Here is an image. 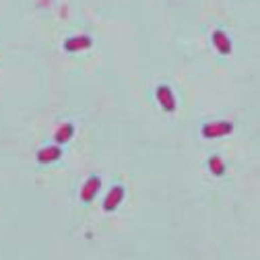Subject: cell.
<instances>
[{"label": "cell", "instance_id": "obj_1", "mask_svg": "<svg viewBox=\"0 0 260 260\" xmlns=\"http://www.w3.org/2000/svg\"><path fill=\"white\" fill-rule=\"evenodd\" d=\"M232 130H234V124L232 122H211V124L203 126V137L217 139V137L232 135Z\"/></svg>", "mask_w": 260, "mask_h": 260}, {"label": "cell", "instance_id": "obj_7", "mask_svg": "<svg viewBox=\"0 0 260 260\" xmlns=\"http://www.w3.org/2000/svg\"><path fill=\"white\" fill-rule=\"evenodd\" d=\"M73 133H75L73 126H71V124H64V126L58 130V133H56V141H58V143H67V141L73 137Z\"/></svg>", "mask_w": 260, "mask_h": 260}, {"label": "cell", "instance_id": "obj_9", "mask_svg": "<svg viewBox=\"0 0 260 260\" xmlns=\"http://www.w3.org/2000/svg\"><path fill=\"white\" fill-rule=\"evenodd\" d=\"M87 46H91V40H87V38H77V40H71V42H67V50H81V48H87Z\"/></svg>", "mask_w": 260, "mask_h": 260}, {"label": "cell", "instance_id": "obj_6", "mask_svg": "<svg viewBox=\"0 0 260 260\" xmlns=\"http://www.w3.org/2000/svg\"><path fill=\"white\" fill-rule=\"evenodd\" d=\"M60 155H62V153H60L58 147H48V149H42V151L38 153V159L42 161V164H50V161H56Z\"/></svg>", "mask_w": 260, "mask_h": 260}, {"label": "cell", "instance_id": "obj_4", "mask_svg": "<svg viewBox=\"0 0 260 260\" xmlns=\"http://www.w3.org/2000/svg\"><path fill=\"white\" fill-rule=\"evenodd\" d=\"M97 190H100V178H89L87 180V184L83 186V192H81V199L85 201V203H89L95 194H97Z\"/></svg>", "mask_w": 260, "mask_h": 260}, {"label": "cell", "instance_id": "obj_8", "mask_svg": "<svg viewBox=\"0 0 260 260\" xmlns=\"http://www.w3.org/2000/svg\"><path fill=\"white\" fill-rule=\"evenodd\" d=\"M209 168H211V172H213L215 176H223V174H225V164H223L219 157H211V159H209Z\"/></svg>", "mask_w": 260, "mask_h": 260}, {"label": "cell", "instance_id": "obj_2", "mask_svg": "<svg viewBox=\"0 0 260 260\" xmlns=\"http://www.w3.org/2000/svg\"><path fill=\"white\" fill-rule=\"evenodd\" d=\"M157 97H159V102H161V106H164L166 112H174V110H176V100H174L170 87L161 85V87L157 89Z\"/></svg>", "mask_w": 260, "mask_h": 260}, {"label": "cell", "instance_id": "obj_3", "mask_svg": "<svg viewBox=\"0 0 260 260\" xmlns=\"http://www.w3.org/2000/svg\"><path fill=\"white\" fill-rule=\"evenodd\" d=\"M122 199H124V188H120V186L112 188L110 194L106 197V201H104V209H106V211H114V209H118V205L122 203Z\"/></svg>", "mask_w": 260, "mask_h": 260}, {"label": "cell", "instance_id": "obj_5", "mask_svg": "<svg viewBox=\"0 0 260 260\" xmlns=\"http://www.w3.org/2000/svg\"><path fill=\"white\" fill-rule=\"evenodd\" d=\"M213 42H215V48L221 52V54H230L232 52V42H230V38H227L223 31H215L213 34Z\"/></svg>", "mask_w": 260, "mask_h": 260}]
</instances>
